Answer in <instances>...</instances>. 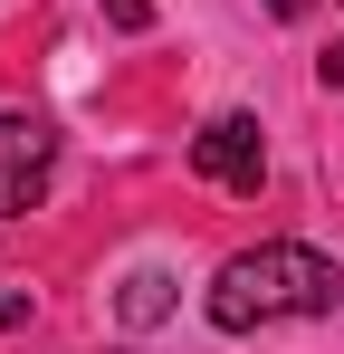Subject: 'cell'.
Here are the masks:
<instances>
[{
  "label": "cell",
  "mask_w": 344,
  "mask_h": 354,
  "mask_svg": "<svg viewBox=\"0 0 344 354\" xmlns=\"http://www.w3.org/2000/svg\"><path fill=\"white\" fill-rule=\"evenodd\" d=\"M325 86H344V39H335V48H325Z\"/></svg>",
  "instance_id": "obj_6"
},
{
  "label": "cell",
  "mask_w": 344,
  "mask_h": 354,
  "mask_svg": "<svg viewBox=\"0 0 344 354\" xmlns=\"http://www.w3.org/2000/svg\"><path fill=\"white\" fill-rule=\"evenodd\" d=\"M268 10H278V19H296V10H316V0H268Z\"/></svg>",
  "instance_id": "obj_7"
},
{
  "label": "cell",
  "mask_w": 344,
  "mask_h": 354,
  "mask_svg": "<svg viewBox=\"0 0 344 354\" xmlns=\"http://www.w3.org/2000/svg\"><path fill=\"white\" fill-rule=\"evenodd\" d=\"M48 173H57V124L48 115H0V221L39 211Z\"/></svg>",
  "instance_id": "obj_2"
},
{
  "label": "cell",
  "mask_w": 344,
  "mask_h": 354,
  "mask_svg": "<svg viewBox=\"0 0 344 354\" xmlns=\"http://www.w3.org/2000/svg\"><path fill=\"white\" fill-rule=\"evenodd\" d=\"M344 268L306 239H268V249H239L220 278H211V326L220 335H258V326H287V316H335Z\"/></svg>",
  "instance_id": "obj_1"
},
{
  "label": "cell",
  "mask_w": 344,
  "mask_h": 354,
  "mask_svg": "<svg viewBox=\"0 0 344 354\" xmlns=\"http://www.w3.org/2000/svg\"><path fill=\"white\" fill-rule=\"evenodd\" d=\"M191 163H201V182H220V192H258V182H268L258 115H211L201 134H191Z\"/></svg>",
  "instance_id": "obj_3"
},
{
  "label": "cell",
  "mask_w": 344,
  "mask_h": 354,
  "mask_svg": "<svg viewBox=\"0 0 344 354\" xmlns=\"http://www.w3.org/2000/svg\"><path fill=\"white\" fill-rule=\"evenodd\" d=\"M163 306H172V278H153V268H144V278L124 288V316H134V326H153Z\"/></svg>",
  "instance_id": "obj_4"
},
{
  "label": "cell",
  "mask_w": 344,
  "mask_h": 354,
  "mask_svg": "<svg viewBox=\"0 0 344 354\" xmlns=\"http://www.w3.org/2000/svg\"><path fill=\"white\" fill-rule=\"evenodd\" d=\"M106 19L115 29H153V0H106Z\"/></svg>",
  "instance_id": "obj_5"
}]
</instances>
